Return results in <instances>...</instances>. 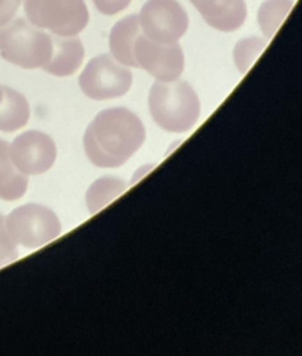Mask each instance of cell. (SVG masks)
I'll list each match as a JSON object with an SVG mask.
<instances>
[{
    "instance_id": "6da1fadb",
    "label": "cell",
    "mask_w": 302,
    "mask_h": 356,
    "mask_svg": "<svg viewBox=\"0 0 302 356\" xmlns=\"http://www.w3.org/2000/svg\"><path fill=\"white\" fill-rule=\"evenodd\" d=\"M146 138L139 117L125 107H110L96 114L84 134L89 161L102 168L120 167L136 153Z\"/></svg>"
},
{
    "instance_id": "7a4b0ae2",
    "label": "cell",
    "mask_w": 302,
    "mask_h": 356,
    "mask_svg": "<svg viewBox=\"0 0 302 356\" xmlns=\"http://www.w3.org/2000/svg\"><path fill=\"white\" fill-rule=\"evenodd\" d=\"M153 121L168 132H186L199 120L200 100L185 81H156L148 97Z\"/></svg>"
},
{
    "instance_id": "3957f363",
    "label": "cell",
    "mask_w": 302,
    "mask_h": 356,
    "mask_svg": "<svg viewBox=\"0 0 302 356\" xmlns=\"http://www.w3.org/2000/svg\"><path fill=\"white\" fill-rule=\"evenodd\" d=\"M53 50L51 33L26 18H14L0 26V56L21 68H42Z\"/></svg>"
},
{
    "instance_id": "277c9868",
    "label": "cell",
    "mask_w": 302,
    "mask_h": 356,
    "mask_svg": "<svg viewBox=\"0 0 302 356\" xmlns=\"http://www.w3.org/2000/svg\"><path fill=\"white\" fill-rule=\"evenodd\" d=\"M6 228L11 239L26 249L40 248L61 234L56 213L38 203H26L6 217Z\"/></svg>"
},
{
    "instance_id": "5b68a950",
    "label": "cell",
    "mask_w": 302,
    "mask_h": 356,
    "mask_svg": "<svg viewBox=\"0 0 302 356\" xmlns=\"http://www.w3.org/2000/svg\"><path fill=\"white\" fill-rule=\"evenodd\" d=\"M26 19L58 36H77L89 21L84 0H24Z\"/></svg>"
},
{
    "instance_id": "8992f818",
    "label": "cell",
    "mask_w": 302,
    "mask_h": 356,
    "mask_svg": "<svg viewBox=\"0 0 302 356\" xmlns=\"http://www.w3.org/2000/svg\"><path fill=\"white\" fill-rule=\"evenodd\" d=\"M78 83L89 99H116L124 96L131 89L132 72L111 54H100L86 64Z\"/></svg>"
},
{
    "instance_id": "52a82bcc",
    "label": "cell",
    "mask_w": 302,
    "mask_h": 356,
    "mask_svg": "<svg viewBox=\"0 0 302 356\" xmlns=\"http://www.w3.org/2000/svg\"><path fill=\"white\" fill-rule=\"evenodd\" d=\"M141 32L157 43H175L188 29V14L177 0H148L138 14Z\"/></svg>"
},
{
    "instance_id": "ba28073f",
    "label": "cell",
    "mask_w": 302,
    "mask_h": 356,
    "mask_svg": "<svg viewBox=\"0 0 302 356\" xmlns=\"http://www.w3.org/2000/svg\"><path fill=\"white\" fill-rule=\"evenodd\" d=\"M134 57L138 68L160 82L175 81L184 71L185 60L178 42L157 43L141 32L134 43Z\"/></svg>"
},
{
    "instance_id": "9c48e42d",
    "label": "cell",
    "mask_w": 302,
    "mask_h": 356,
    "mask_svg": "<svg viewBox=\"0 0 302 356\" xmlns=\"http://www.w3.org/2000/svg\"><path fill=\"white\" fill-rule=\"evenodd\" d=\"M10 157L25 175H39L51 168L57 157L54 140L45 132L26 131L8 145Z\"/></svg>"
},
{
    "instance_id": "30bf717a",
    "label": "cell",
    "mask_w": 302,
    "mask_h": 356,
    "mask_svg": "<svg viewBox=\"0 0 302 356\" xmlns=\"http://www.w3.org/2000/svg\"><path fill=\"white\" fill-rule=\"evenodd\" d=\"M202 18L214 29L234 32L242 26L248 10L245 0H189Z\"/></svg>"
},
{
    "instance_id": "8fae6325",
    "label": "cell",
    "mask_w": 302,
    "mask_h": 356,
    "mask_svg": "<svg viewBox=\"0 0 302 356\" xmlns=\"http://www.w3.org/2000/svg\"><path fill=\"white\" fill-rule=\"evenodd\" d=\"M51 56L42 70L54 76L72 75L81 67L85 56L81 39L75 36H58L51 33Z\"/></svg>"
},
{
    "instance_id": "7c38bea8",
    "label": "cell",
    "mask_w": 302,
    "mask_h": 356,
    "mask_svg": "<svg viewBox=\"0 0 302 356\" xmlns=\"http://www.w3.org/2000/svg\"><path fill=\"white\" fill-rule=\"evenodd\" d=\"M141 33L138 14H129L122 19L117 21L109 35V47L111 56L127 67H135L136 61L134 57V43Z\"/></svg>"
},
{
    "instance_id": "4fadbf2b",
    "label": "cell",
    "mask_w": 302,
    "mask_h": 356,
    "mask_svg": "<svg viewBox=\"0 0 302 356\" xmlns=\"http://www.w3.org/2000/svg\"><path fill=\"white\" fill-rule=\"evenodd\" d=\"M28 188V175L14 165L8 143L0 139V199L11 202L22 197Z\"/></svg>"
},
{
    "instance_id": "5bb4252c",
    "label": "cell",
    "mask_w": 302,
    "mask_h": 356,
    "mask_svg": "<svg viewBox=\"0 0 302 356\" xmlns=\"http://www.w3.org/2000/svg\"><path fill=\"white\" fill-rule=\"evenodd\" d=\"M29 104L25 96L11 88L3 86L0 100V131L14 132L21 129L29 120Z\"/></svg>"
},
{
    "instance_id": "9a60e30c",
    "label": "cell",
    "mask_w": 302,
    "mask_h": 356,
    "mask_svg": "<svg viewBox=\"0 0 302 356\" xmlns=\"http://www.w3.org/2000/svg\"><path fill=\"white\" fill-rule=\"evenodd\" d=\"M127 184L117 177H102L93 181L86 193L85 203L89 213H96L125 192Z\"/></svg>"
},
{
    "instance_id": "2e32d148",
    "label": "cell",
    "mask_w": 302,
    "mask_h": 356,
    "mask_svg": "<svg viewBox=\"0 0 302 356\" xmlns=\"http://www.w3.org/2000/svg\"><path fill=\"white\" fill-rule=\"evenodd\" d=\"M292 6L294 0H264L262 3L257 11V22L267 40L280 29Z\"/></svg>"
},
{
    "instance_id": "e0dca14e",
    "label": "cell",
    "mask_w": 302,
    "mask_h": 356,
    "mask_svg": "<svg viewBox=\"0 0 302 356\" xmlns=\"http://www.w3.org/2000/svg\"><path fill=\"white\" fill-rule=\"evenodd\" d=\"M266 44H267V39H262L256 36L245 38L237 42L232 50V58L241 74L248 72V70L253 65V63L264 50Z\"/></svg>"
},
{
    "instance_id": "ac0fdd59",
    "label": "cell",
    "mask_w": 302,
    "mask_h": 356,
    "mask_svg": "<svg viewBox=\"0 0 302 356\" xmlns=\"http://www.w3.org/2000/svg\"><path fill=\"white\" fill-rule=\"evenodd\" d=\"M17 246L18 245L11 239V236L7 232L6 217L0 214V268L18 257L19 252Z\"/></svg>"
},
{
    "instance_id": "d6986e66",
    "label": "cell",
    "mask_w": 302,
    "mask_h": 356,
    "mask_svg": "<svg viewBox=\"0 0 302 356\" xmlns=\"http://www.w3.org/2000/svg\"><path fill=\"white\" fill-rule=\"evenodd\" d=\"M95 7L104 15H114L128 7L131 0H93Z\"/></svg>"
},
{
    "instance_id": "ffe728a7",
    "label": "cell",
    "mask_w": 302,
    "mask_h": 356,
    "mask_svg": "<svg viewBox=\"0 0 302 356\" xmlns=\"http://www.w3.org/2000/svg\"><path fill=\"white\" fill-rule=\"evenodd\" d=\"M21 0H0V26L6 25L15 15Z\"/></svg>"
},
{
    "instance_id": "44dd1931",
    "label": "cell",
    "mask_w": 302,
    "mask_h": 356,
    "mask_svg": "<svg viewBox=\"0 0 302 356\" xmlns=\"http://www.w3.org/2000/svg\"><path fill=\"white\" fill-rule=\"evenodd\" d=\"M152 168H153V164H148V165H142V167H139V170L132 175L131 184H135L136 181H139V179H141L145 174H148Z\"/></svg>"
},
{
    "instance_id": "7402d4cb",
    "label": "cell",
    "mask_w": 302,
    "mask_h": 356,
    "mask_svg": "<svg viewBox=\"0 0 302 356\" xmlns=\"http://www.w3.org/2000/svg\"><path fill=\"white\" fill-rule=\"evenodd\" d=\"M1 97H3V86L0 85V100H1Z\"/></svg>"
}]
</instances>
